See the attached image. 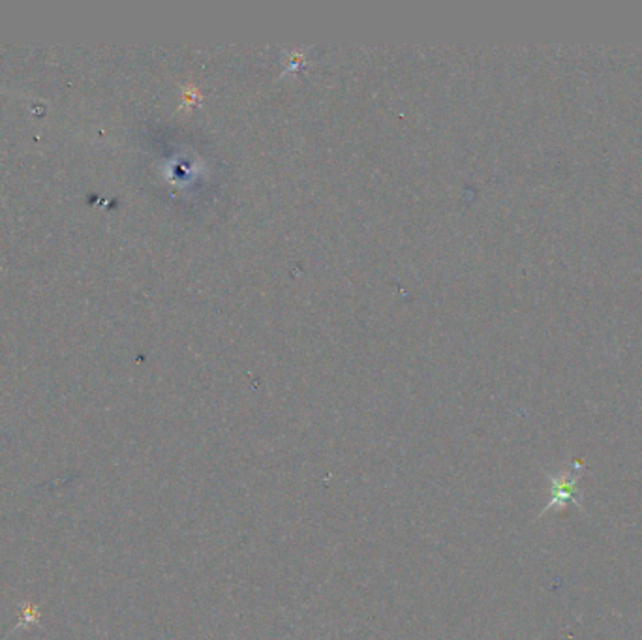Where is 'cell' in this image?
<instances>
[{"instance_id":"1","label":"cell","mask_w":642,"mask_h":640,"mask_svg":"<svg viewBox=\"0 0 642 640\" xmlns=\"http://www.w3.org/2000/svg\"><path fill=\"white\" fill-rule=\"evenodd\" d=\"M582 468L584 466H582L581 462H575V472L567 470V472L558 473V475H549L551 500L547 503L543 513H547L551 509H560L567 503H575V505L582 507L581 500H579V488H577V483L581 479Z\"/></svg>"}]
</instances>
